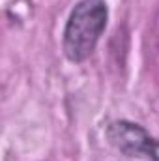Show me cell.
<instances>
[{
    "instance_id": "1",
    "label": "cell",
    "mask_w": 159,
    "mask_h": 161,
    "mask_svg": "<svg viewBox=\"0 0 159 161\" xmlns=\"http://www.w3.org/2000/svg\"><path fill=\"white\" fill-rule=\"evenodd\" d=\"M109 9L105 0H80L64 28V53L71 62H84L105 32Z\"/></svg>"
},
{
    "instance_id": "2",
    "label": "cell",
    "mask_w": 159,
    "mask_h": 161,
    "mask_svg": "<svg viewBox=\"0 0 159 161\" xmlns=\"http://www.w3.org/2000/svg\"><path fill=\"white\" fill-rule=\"evenodd\" d=\"M109 142L127 158L159 161V141L150 137L144 127L127 120H116L107 125Z\"/></svg>"
}]
</instances>
